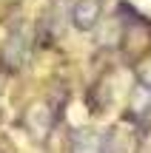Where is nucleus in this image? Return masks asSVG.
<instances>
[{
  "mask_svg": "<svg viewBox=\"0 0 151 153\" xmlns=\"http://www.w3.org/2000/svg\"><path fill=\"white\" fill-rule=\"evenodd\" d=\"M100 0H77L71 9V23L80 28V31H89L100 23Z\"/></svg>",
  "mask_w": 151,
  "mask_h": 153,
  "instance_id": "nucleus-2",
  "label": "nucleus"
},
{
  "mask_svg": "<svg viewBox=\"0 0 151 153\" xmlns=\"http://www.w3.org/2000/svg\"><path fill=\"white\" fill-rule=\"evenodd\" d=\"M29 57V34L23 28H14V31L6 37L3 48H0V65L6 71H17V68L26 62Z\"/></svg>",
  "mask_w": 151,
  "mask_h": 153,
  "instance_id": "nucleus-1",
  "label": "nucleus"
},
{
  "mask_svg": "<svg viewBox=\"0 0 151 153\" xmlns=\"http://www.w3.org/2000/svg\"><path fill=\"white\" fill-rule=\"evenodd\" d=\"M68 148L71 153H106V136L94 131H71Z\"/></svg>",
  "mask_w": 151,
  "mask_h": 153,
  "instance_id": "nucleus-3",
  "label": "nucleus"
}]
</instances>
